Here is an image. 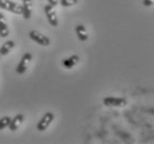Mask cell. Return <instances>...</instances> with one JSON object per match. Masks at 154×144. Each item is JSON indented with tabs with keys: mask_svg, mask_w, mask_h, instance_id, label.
Wrapping results in <instances>:
<instances>
[{
	"mask_svg": "<svg viewBox=\"0 0 154 144\" xmlns=\"http://www.w3.org/2000/svg\"><path fill=\"white\" fill-rule=\"evenodd\" d=\"M32 6L33 0H22V14L26 20L30 19L32 16Z\"/></svg>",
	"mask_w": 154,
	"mask_h": 144,
	"instance_id": "obj_7",
	"label": "cell"
},
{
	"mask_svg": "<svg viewBox=\"0 0 154 144\" xmlns=\"http://www.w3.org/2000/svg\"><path fill=\"white\" fill-rule=\"evenodd\" d=\"M103 104L105 106H111V108H123L128 104L124 98H113V97H109V98L103 99Z\"/></svg>",
	"mask_w": 154,
	"mask_h": 144,
	"instance_id": "obj_6",
	"label": "cell"
},
{
	"mask_svg": "<svg viewBox=\"0 0 154 144\" xmlns=\"http://www.w3.org/2000/svg\"><path fill=\"white\" fill-rule=\"evenodd\" d=\"M47 1H48V2H49L50 5H52V6H54V7H56L57 5L59 4V0H47Z\"/></svg>",
	"mask_w": 154,
	"mask_h": 144,
	"instance_id": "obj_16",
	"label": "cell"
},
{
	"mask_svg": "<svg viewBox=\"0 0 154 144\" xmlns=\"http://www.w3.org/2000/svg\"><path fill=\"white\" fill-rule=\"evenodd\" d=\"M23 120H25V115L23 114H17V115L12 118L10 121V124H9V130L10 131H17L19 127H21V124L23 123Z\"/></svg>",
	"mask_w": 154,
	"mask_h": 144,
	"instance_id": "obj_8",
	"label": "cell"
},
{
	"mask_svg": "<svg viewBox=\"0 0 154 144\" xmlns=\"http://www.w3.org/2000/svg\"><path fill=\"white\" fill-rule=\"evenodd\" d=\"M8 35H9V27L7 23V19L4 14L0 12V37L7 38Z\"/></svg>",
	"mask_w": 154,
	"mask_h": 144,
	"instance_id": "obj_9",
	"label": "cell"
},
{
	"mask_svg": "<svg viewBox=\"0 0 154 144\" xmlns=\"http://www.w3.org/2000/svg\"><path fill=\"white\" fill-rule=\"evenodd\" d=\"M32 61V54L31 53H25L23 56H22V58H21L20 62L18 63L17 66V69H16V72H17L18 74H23L27 72V70H28L29 66H30V63H31Z\"/></svg>",
	"mask_w": 154,
	"mask_h": 144,
	"instance_id": "obj_2",
	"label": "cell"
},
{
	"mask_svg": "<svg viewBox=\"0 0 154 144\" xmlns=\"http://www.w3.org/2000/svg\"><path fill=\"white\" fill-rule=\"evenodd\" d=\"M0 58H1V54H0Z\"/></svg>",
	"mask_w": 154,
	"mask_h": 144,
	"instance_id": "obj_17",
	"label": "cell"
},
{
	"mask_svg": "<svg viewBox=\"0 0 154 144\" xmlns=\"http://www.w3.org/2000/svg\"><path fill=\"white\" fill-rule=\"evenodd\" d=\"M14 46H16V43H14V40H8V41H6L1 46V48H0V54H1V57L9 54V52L14 48Z\"/></svg>",
	"mask_w": 154,
	"mask_h": 144,
	"instance_id": "obj_12",
	"label": "cell"
},
{
	"mask_svg": "<svg viewBox=\"0 0 154 144\" xmlns=\"http://www.w3.org/2000/svg\"><path fill=\"white\" fill-rule=\"evenodd\" d=\"M75 33H77V37L79 38V40L82 42L87 41L89 39V33L87 31V28L83 25H78L75 27Z\"/></svg>",
	"mask_w": 154,
	"mask_h": 144,
	"instance_id": "obj_11",
	"label": "cell"
},
{
	"mask_svg": "<svg viewBox=\"0 0 154 144\" xmlns=\"http://www.w3.org/2000/svg\"><path fill=\"white\" fill-rule=\"evenodd\" d=\"M143 6L144 7H153L154 0H143Z\"/></svg>",
	"mask_w": 154,
	"mask_h": 144,
	"instance_id": "obj_15",
	"label": "cell"
},
{
	"mask_svg": "<svg viewBox=\"0 0 154 144\" xmlns=\"http://www.w3.org/2000/svg\"><path fill=\"white\" fill-rule=\"evenodd\" d=\"M80 62V57L78 56V54H73V56L69 57L67 59L63 60V67L66 68V69H72L73 67H75L78 63Z\"/></svg>",
	"mask_w": 154,
	"mask_h": 144,
	"instance_id": "obj_10",
	"label": "cell"
},
{
	"mask_svg": "<svg viewBox=\"0 0 154 144\" xmlns=\"http://www.w3.org/2000/svg\"><path fill=\"white\" fill-rule=\"evenodd\" d=\"M29 37L31 40H33L35 42H37L42 47H48L50 44V39L41 32L37 31V30H31L29 32Z\"/></svg>",
	"mask_w": 154,
	"mask_h": 144,
	"instance_id": "obj_4",
	"label": "cell"
},
{
	"mask_svg": "<svg viewBox=\"0 0 154 144\" xmlns=\"http://www.w3.org/2000/svg\"><path fill=\"white\" fill-rule=\"evenodd\" d=\"M78 4V0H60V5L62 6V7H72L74 5Z\"/></svg>",
	"mask_w": 154,
	"mask_h": 144,
	"instance_id": "obj_14",
	"label": "cell"
},
{
	"mask_svg": "<svg viewBox=\"0 0 154 144\" xmlns=\"http://www.w3.org/2000/svg\"><path fill=\"white\" fill-rule=\"evenodd\" d=\"M54 120V113L52 112H47L45 113V115L42 116L40 121L37 124V130L42 132V131H46L48 127H50V124L53 122Z\"/></svg>",
	"mask_w": 154,
	"mask_h": 144,
	"instance_id": "obj_5",
	"label": "cell"
},
{
	"mask_svg": "<svg viewBox=\"0 0 154 144\" xmlns=\"http://www.w3.org/2000/svg\"><path fill=\"white\" fill-rule=\"evenodd\" d=\"M0 8L4 10L10 11L14 14H22V6L12 0H0Z\"/></svg>",
	"mask_w": 154,
	"mask_h": 144,
	"instance_id": "obj_1",
	"label": "cell"
},
{
	"mask_svg": "<svg viewBox=\"0 0 154 144\" xmlns=\"http://www.w3.org/2000/svg\"><path fill=\"white\" fill-rule=\"evenodd\" d=\"M10 121H11L10 116H4V118H1V119H0V131L9 127Z\"/></svg>",
	"mask_w": 154,
	"mask_h": 144,
	"instance_id": "obj_13",
	"label": "cell"
},
{
	"mask_svg": "<svg viewBox=\"0 0 154 144\" xmlns=\"http://www.w3.org/2000/svg\"><path fill=\"white\" fill-rule=\"evenodd\" d=\"M45 14H46L47 19H48L50 25L52 26V27H58L59 20H58V16H57V11L54 9V6L50 4L46 5L45 6Z\"/></svg>",
	"mask_w": 154,
	"mask_h": 144,
	"instance_id": "obj_3",
	"label": "cell"
}]
</instances>
